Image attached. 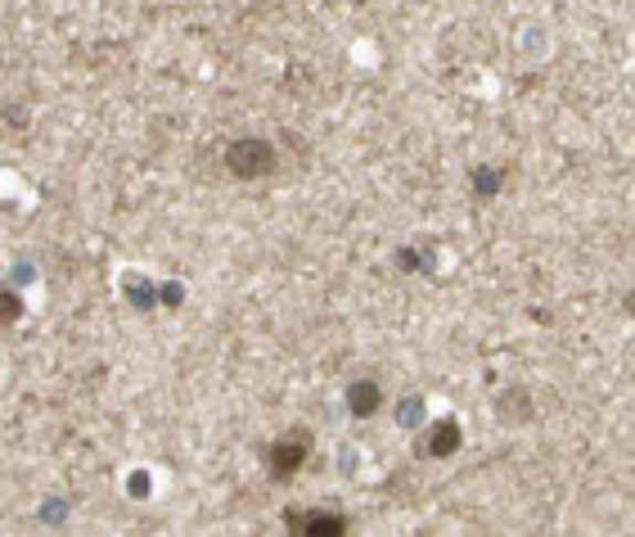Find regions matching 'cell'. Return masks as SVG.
Wrapping results in <instances>:
<instances>
[{"mask_svg": "<svg viewBox=\"0 0 635 537\" xmlns=\"http://www.w3.org/2000/svg\"><path fill=\"white\" fill-rule=\"evenodd\" d=\"M303 461H307V434L303 439H284V443L271 448V474H279V478L303 470Z\"/></svg>", "mask_w": 635, "mask_h": 537, "instance_id": "cell-2", "label": "cell"}, {"mask_svg": "<svg viewBox=\"0 0 635 537\" xmlns=\"http://www.w3.org/2000/svg\"><path fill=\"white\" fill-rule=\"evenodd\" d=\"M225 168L235 172V177H266L275 172V149L266 140H240V145H230L225 149Z\"/></svg>", "mask_w": 635, "mask_h": 537, "instance_id": "cell-1", "label": "cell"}, {"mask_svg": "<svg viewBox=\"0 0 635 537\" xmlns=\"http://www.w3.org/2000/svg\"><path fill=\"white\" fill-rule=\"evenodd\" d=\"M307 533H342V519H338V515H311V519H307Z\"/></svg>", "mask_w": 635, "mask_h": 537, "instance_id": "cell-4", "label": "cell"}, {"mask_svg": "<svg viewBox=\"0 0 635 537\" xmlns=\"http://www.w3.org/2000/svg\"><path fill=\"white\" fill-rule=\"evenodd\" d=\"M352 407H357L361 415H366V411H374V407H379V389H374V385H361V389L352 393Z\"/></svg>", "mask_w": 635, "mask_h": 537, "instance_id": "cell-3", "label": "cell"}]
</instances>
